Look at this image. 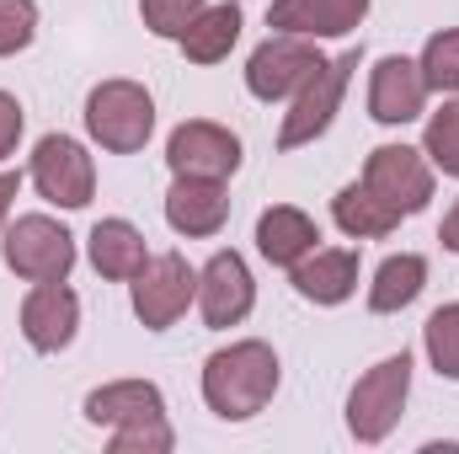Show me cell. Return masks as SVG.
Returning <instances> with one entry per match:
<instances>
[{
  "instance_id": "7a4b0ae2",
  "label": "cell",
  "mask_w": 459,
  "mask_h": 454,
  "mask_svg": "<svg viewBox=\"0 0 459 454\" xmlns=\"http://www.w3.org/2000/svg\"><path fill=\"white\" fill-rule=\"evenodd\" d=\"M278 380H283L278 353L262 337L230 342L204 358V406L225 423H246L278 396Z\"/></svg>"
},
{
  "instance_id": "8fae6325",
  "label": "cell",
  "mask_w": 459,
  "mask_h": 454,
  "mask_svg": "<svg viewBox=\"0 0 459 454\" xmlns=\"http://www.w3.org/2000/svg\"><path fill=\"white\" fill-rule=\"evenodd\" d=\"M363 182L401 214H422L433 204V161L411 144H374L363 161Z\"/></svg>"
},
{
  "instance_id": "484cf974",
  "label": "cell",
  "mask_w": 459,
  "mask_h": 454,
  "mask_svg": "<svg viewBox=\"0 0 459 454\" xmlns=\"http://www.w3.org/2000/svg\"><path fill=\"white\" fill-rule=\"evenodd\" d=\"M209 0H139V16H144V27L155 32V38H182L187 27H193V16L204 11Z\"/></svg>"
},
{
  "instance_id": "ac0fdd59",
  "label": "cell",
  "mask_w": 459,
  "mask_h": 454,
  "mask_svg": "<svg viewBox=\"0 0 459 454\" xmlns=\"http://www.w3.org/2000/svg\"><path fill=\"white\" fill-rule=\"evenodd\" d=\"M316 246H321V225H316L305 209H294V204L262 209V220H256V251H262L273 267H294V262L310 257Z\"/></svg>"
},
{
  "instance_id": "277c9868",
  "label": "cell",
  "mask_w": 459,
  "mask_h": 454,
  "mask_svg": "<svg viewBox=\"0 0 459 454\" xmlns=\"http://www.w3.org/2000/svg\"><path fill=\"white\" fill-rule=\"evenodd\" d=\"M86 134L108 155H134L155 134V97L139 81H102L86 97Z\"/></svg>"
},
{
  "instance_id": "7402d4cb",
  "label": "cell",
  "mask_w": 459,
  "mask_h": 454,
  "mask_svg": "<svg viewBox=\"0 0 459 454\" xmlns=\"http://www.w3.org/2000/svg\"><path fill=\"white\" fill-rule=\"evenodd\" d=\"M240 5L235 0H220V5H204L198 16H193V27L177 38V48L193 59V65H220L230 59V48L240 43Z\"/></svg>"
},
{
  "instance_id": "d6986e66",
  "label": "cell",
  "mask_w": 459,
  "mask_h": 454,
  "mask_svg": "<svg viewBox=\"0 0 459 454\" xmlns=\"http://www.w3.org/2000/svg\"><path fill=\"white\" fill-rule=\"evenodd\" d=\"M86 257H91V267H97L102 278L128 284V278L150 262V246H144V235L128 225V220H97L91 235H86Z\"/></svg>"
},
{
  "instance_id": "44dd1931",
  "label": "cell",
  "mask_w": 459,
  "mask_h": 454,
  "mask_svg": "<svg viewBox=\"0 0 459 454\" xmlns=\"http://www.w3.org/2000/svg\"><path fill=\"white\" fill-rule=\"evenodd\" d=\"M332 220H337V230L352 235V240H385V235H395V225H401L406 214L390 209L368 182H347L342 193L332 198Z\"/></svg>"
},
{
  "instance_id": "6da1fadb",
  "label": "cell",
  "mask_w": 459,
  "mask_h": 454,
  "mask_svg": "<svg viewBox=\"0 0 459 454\" xmlns=\"http://www.w3.org/2000/svg\"><path fill=\"white\" fill-rule=\"evenodd\" d=\"M86 423L113 433V454H171L177 433L166 423V396L155 380H113L86 396Z\"/></svg>"
},
{
  "instance_id": "7c38bea8",
  "label": "cell",
  "mask_w": 459,
  "mask_h": 454,
  "mask_svg": "<svg viewBox=\"0 0 459 454\" xmlns=\"http://www.w3.org/2000/svg\"><path fill=\"white\" fill-rule=\"evenodd\" d=\"M251 305H256V278H251L246 257L240 251H214L198 267V316H204V327L230 332L251 316Z\"/></svg>"
},
{
  "instance_id": "ffe728a7",
  "label": "cell",
  "mask_w": 459,
  "mask_h": 454,
  "mask_svg": "<svg viewBox=\"0 0 459 454\" xmlns=\"http://www.w3.org/2000/svg\"><path fill=\"white\" fill-rule=\"evenodd\" d=\"M428 289V257L422 251H395L374 267V284H368V310L374 316H395L406 305H417V294Z\"/></svg>"
},
{
  "instance_id": "2e32d148",
  "label": "cell",
  "mask_w": 459,
  "mask_h": 454,
  "mask_svg": "<svg viewBox=\"0 0 459 454\" xmlns=\"http://www.w3.org/2000/svg\"><path fill=\"white\" fill-rule=\"evenodd\" d=\"M363 16H368V0H273L267 5L273 32H294V38H316V43L358 32Z\"/></svg>"
},
{
  "instance_id": "4fadbf2b",
  "label": "cell",
  "mask_w": 459,
  "mask_h": 454,
  "mask_svg": "<svg viewBox=\"0 0 459 454\" xmlns=\"http://www.w3.org/2000/svg\"><path fill=\"white\" fill-rule=\"evenodd\" d=\"M428 75H422V65L417 59H406V54H385L374 70H368V118L374 123H385V128H401V123H411V118L428 113Z\"/></svg>"
},
{
  "instance_id": "30bf717a",
  "label": "cell",
  "mask_w": 459,
  "mask_h": 454,
  "mask_svg": "<svg viewBox=\"0 0 459 454\" xmlns=\"http://www.w3.org/2000/svg\"><path fill=\"white\" fill-rule=\"evenodd\" d=\"M166 166H171V177L230 182L240 171V134H230L225 123H214V118H187L166 139Z\"/></svg>"
},
{
  "instance_id": "5b68a950",
  "label": "cell",
  "mask_w": 459,
  "mask_h": 454,
  "mask_svg": "<svg viewBox=\"0 0 459 454\" xmlns=\"http://www.w3.org/2000/svg\"><path fill=\"white\" fill-rule=\"evenodd\" d=\"M193 300H198V267L182 251H160V257H150L128 278V305H134V316H139L144 332L177 327Z\"/></svg>"
},
{
  "instance_id": "8992f818",
  "label": "cell",
  "mask_w": 459,
  "mask_h": 454,
  "mask_svg": "<svg viewBox=\"0 0 459 454\" xmlns=\"http://www.w3.org/2000/svg\"><path fill=\"white\" fill-rule=\"evenodd\" d=\"M27 182L38 188V198L59 204V209H86L97 198V161L86 155L81 139L70 134H43L32 144V161H27Z\"/></svg>"
},
{
  "instance_id": "4316f807",
  "label": "cell",
  "mask_w": 459,
  "mask_h": 454,
  "mask_svg": "<svg viewBox=\"0 0 459 454\" xmlns=\"http://www.w3.org/2000/svg\"><path fill=\"white\" fill-rule=\"evenodd\" d=\"M38 38V0H0V59L22 54Z\"/></svg>"
},
{
  "instance_id": "f546056e",
  "label": "cell",
  "mask_w": 459,
  "mask_h": 454,
  "mask_svg": "<svg viewBox=\"0 0 459 454\" xmlns=\"http://www.w3.org/2000/svg\"><path fill=\"white\" fill-rule=\"evenodd\" d=\"M438 240H444L449 251H459V198H455V209L444 214V225H438Z\"/></svg>"
},
{
  "instance_id": "52a82bcc",
  "label": "cell",
  "mask_w": 459,
  "mask_h": 454,
  "mask_svg": "<svg viewBox=\"0 0 459 454\" xmlns=\"http://www.w3.org/2000/svg\"><path fill=\"white\" fill-rule=\"evenodd\" d=\"M352 70H358V48H347L337 59H326L294 97H289V113H283V128H278V150H299V144H316L326 128H332V118L342 108L347 97V81H352Z\"/></svg>"
},
{
  "instance_id": "3957f363",
  "label": "cell",
  "mask_w": 459,
  "mask_h": 454,
  "mask_svg": "<svg viewBox=\"0 0 459 454\" xmlns=\"http://www.w3.org/2000/svg\"><path fill=\"white\" fill-rule=\"evenodd\" d=\"M411 396V353H390L379 358L368 374H358V385L347 390V433L358 444H385L406 412Z\"/></svg>"
},
{
  "instance_id": "9a60e30c",
  "label": "cell",
  "mask_w": 459,
  "mask_h": 454,
  "mask_svg": "<svg viewBox=\"0 0 459 454\" xmlns=\"http://www.w3.org/2000/svg\"><path fill=\"white\" fill-rule=\"evenodd\" d=\"M230 220V193L225 182H209V177H171L166 188V225L187 240H204V235H220Z\"/></svg>"
},
{
  "instance_id": "d4e9b609",
  "label": "cell",
  "mask_w": 459,
  "mask_h": 454,
  "mask_svg": "<svg viewBox=\"0 0 459 454\" xmlns=\"http://www.w3.org/2000/svg\"><path fill=\"white\" fill-rule=\"evenodd\" d=\"M422 155L433 161V171L459 177V102H444L422 128Z\"/></svg>"
},
{
  "instance_id": "e0dca14e",
  "label": "cell",
  "mask_w": 459,
  "mask_h": 454,
  "mask_svg": "<svg viewBox=\"0 0 459 454\" xmlns=\"http://www.w3.org/2000/svg\"><path fill=\"white\" fill-rule=\"evenodd\" d=\"M289 284L310 305H342L358 289V251H347V246H316L310 257H299L289 267Z\"/></svg>"
},
{
  "instance_id": "cb8c5ba5",
  "label": "cell",
  "mask_w": 459,
  "mask_h": 454,
  "mask_svg": "<svg viewBox=\"0 0 459 454\" xmlns=\"http://www.w3.org/2000/svg\"><path fill=\"white\" fill-rule=\"evenodd\" d=\"M428 363L438 369V380H459V305H438L422 327Z\"/></svg>"
},
{
  "instance_id": "ba28073f",
  "label": "cell",
  "mask_w": 459,
  "mask_h": 454,
  "mask_svg": "<svg viewBox=\"0 0 459 454\" xmlns=\"http://www.w3.org/2000/svg\"><path fill=\"white\" fill-rule=\"evenodd\" d=\"M0 257L16 278L54 284V278H70V267H75V235L48 214H22L16 225H5Z\"/></svg>"
},
{
  "instance_id": "5bb4252c",
  "label": "cell",
  "mask_w": 459,
  "mask_h": 454,
  "mask_svg": "<svg viewBox=\"0 0 459 454\" xmlns=\"http://www.w3.org/2000/svg\"><path fill=\"white\" fill-rule=\"evenodd\" d=\"M81 332V300L65 278L54 284H32L22 300V337L32 353H65Z\"/></svg>"
},
{
  "instance_id": "f1b7e54d",
  "label": "cell",
  "mask_w": 459,
  "mask_h": 454,
  "mask_svg": "<svg viewBox=\"0 0 459 454\" xmlns=\"http://www.w3.org/2000/svg\"><path fill=\"white\" fill-rule=\"evenodd\" d=\"M16 188H22V177L16 171H0V230L11 220V198H16Z\"/></svg>"
},
{
  "instance_id": "9c48e42d",
  "label": "cell",
  "mask_w": 459,
  "mask_h": 454,
  "mask_svg": "<svg viewBox=\"0 0 459 454\" xmlns=\"http://www.w3.org/2000/svg\"><path fill=\"white\" fill-rule=\"evenodd\" d=\"M326 65V54L316 48V38H294V32H273L251 48L246 59V92L256 102H289L316 70Z\"/></svg>"
},
{
  "instance_id": "603a6c76",
  "label": "cell",
  "mask_w": 459,
  "mask_h": 454,
  "mask_svg": "<svg viewBox=\"0 0 459 454\" xmlns=\"http://www.w3.org/2000/svg\"><path fill=\"white\" fill-rule=\"evenodd\" d=\"M422 75H428V92H444V97H459V27H444L422 43L417 54Z\"/></svg>"
},
{
  "instance_id": "83f0119b",
  "label": "cell",
  "mask_w": 459,
  "mask_h": 454,
  "mask_svg": "<svg viewBox=\"0 0 459 454\" xmlns=\"http://www.w3.org/2000/svg\"><path fill=\"white\" fill-rule=\"evenodd\" d=\"M22 128H27L22 102H16L11 92H0V161H11V155H16V144H22Z\"/></svg>"
}]
</instances>
